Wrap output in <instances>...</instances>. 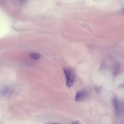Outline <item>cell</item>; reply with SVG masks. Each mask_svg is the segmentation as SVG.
Masks as SVG:
<instances>
[{
  "mask_svg": "<svg viewBox=\"0 0 124 124\" xmlns=\"http://www.w3.org/2000/svg\"><path fill=\"white\" fill-rule=\"evenodd\" d=\"M64 73L65 75L66 85L68 87H71L74 85L75 81V74L70 68H64Z\"/></svg>",
  "mask_w": 124,
  "mask_h": 124,
  "instance_id": "6da1fadb",
  "label": "cell"
},
{
  "mask_svg": "<svg viewBox=\"0 0 124 124\" xmlns=\"http://www.w3.org/2000/svg\"><path fill=\"white\" fill-rule=\"evenodd\" d=\"M86 98V93L85 92H79L75 96V101H83Z\"/></svg>",
  "mask_w": 124,
  "mask_h": 124,
  "instance_id": "7a4b0ae2",
  "label": "cell"
},
{
  "mask_svg": "<svg viewBox=\"0 0 124 124\" xmlns=\"http://www.w3.org/2000/svg\"><path fill=\"white\" fill-rule=\"evenodd\" d=\"M30 57L33 59H35V60H38V59H40L41 58V55L38 53H32L30 54Z\"/></svg>",
  "mask_w": 124,
  "mask_h": 124,
  "instance_id": "3957f363",
  "label": "cell"
},
{
  "mask_svg": "<svg viewBox=\"0 0 124 124\" xmlns=\"http://www.w3.org/2000/svg\"></svg>",
  "mask_w": 124,
  "mask_h": 124,
  "instance_id": "277c9868",
  "label": "cell"
}]
</instances>
